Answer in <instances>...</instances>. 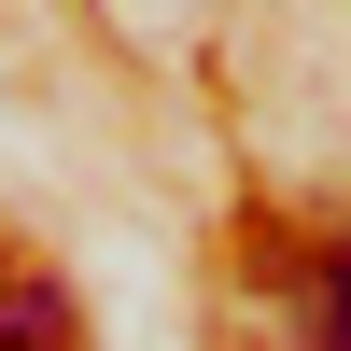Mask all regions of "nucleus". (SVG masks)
Instances as JSON below:
<instances>
[{
  "instance_id": "f03ea898",
  "label": "nucleus",
  "mask_w": 351,
  "mask_h": 351,
  "mask_svg": "<svg viewBox=\"0 0 351 351\" xmlns=\"http://www.w3.org/2000/svg\"><path fill=\"white\" fill-rule=\"evenodd\" d=\"M324 351H351V239L324 253Z\"/></svg>"
},
{
  "instance_id": "f257e3e1",
  "label": "nucleus",
  "mask_w": 351,
  "mask_h": 351,
  "mask_svg": "<svg viewBox=\"0 0 351 351\" xmlns=\"http://www.w3.org/2000/svg\"><path fill=\"white\" fill-rule=\"evenodd\" d=\"M0 351H56V295H14V309H0Z\"/></svg>"
}]
</instances>
